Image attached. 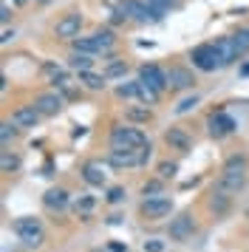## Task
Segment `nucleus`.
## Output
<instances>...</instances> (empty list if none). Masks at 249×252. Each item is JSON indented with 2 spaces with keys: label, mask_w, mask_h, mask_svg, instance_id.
<instances>
[{
  "label": "nucleus",
  "mask_w": 249,
  "mask_h": 252,
  "mask_svg": "<svg viewBox=\"0 0 249 252\" xmlns=\"http://www.w3.org/2000/svg\"><path fill=\"white\" fill-rule=\"evenodd\" d=\"M247 167H249V159L244 153H235V156H229L224 161V167H221V176H218V190H224V193H238V190H244V184H247Z\"/></svg>",
  "instance_id": "1"
},
{
  "label": "nucleus",
  "mask_w": 249,
  "mask_h": 252,
  "mask_svg": "<svg viewBox=\"0 0 249 252\" xmlns=\"http://www.w3.org/2000/svg\"><path fill=\"white\" fill-rule=\"evenodd\" d=\"M111 148L113 150H142L150 145V139L136 125H113L111 127Z\"/></svg>",
  "instance_id": "2"
},
{
  "label": "nucleus",
  "mask_w": 249,
  "mask_h": 252,
  "mask_svg": "<svg viewBox=\"0 0 249 252\" xmlns=\"http://www.w3.org/2000/svg\"><path fill=\"white\" fill-rule=\"evenodd\" d=\"M11 232H14L26 247H31V250L43 247V241H45L43 224H40L37 218H29V216L26 218H14V221H11Z\"/></svg>",
  "instance_id": "3"
},
{
  "label": "nucleus",
  "mask_w": 249,
  "mask_h": 252,
  "mask_svg": "<svg viewBox=\"0 0 249 252\" xmlns=\"http://www.w3.org/2000/svg\"><path fill=\"white\" fill-rule=\"evenodd\" d=\"M190 63H192V68L204 71V74H213V71L224 68V63H221L213 43H201V46L190 48Z\"/></svg>",
  "instance_id": "4"
},
{
  "label": "nucleus",
  "mask_w": 249,
  "mask_h": 252,
  "mask_svg": "<svg viewBox=\"0 0 249 252\" xmlns=\"http://www.w3.org/2000/svg\"><path fill=\"white\" fill-rule=\"evenodd\" d=\"M82 26H85V17H82V12H68V14H62L60 20L54 23V37L57 40H77L79 34H82Z\"/></svg>",
  "instance_id": "5"
},
{
  "label": "nucleus",
  "mask_w": 249,
  "mask_h": 252,
  "mask_svg": "<svg viewBox=\"0 0 249 252\" xmlns=\"http://www.w3.org/2000/svg\"><path fill=\"white\" fill-rule=\"evenodd\" d=\"M170 213H173V201L167 195H150V198H142V204H139V216L145 221H161Z\"/></svg>",
  "instance_id": "6"
},
{
  "label": "nucleus",
  "mask_w": 249,
  "mask_h": 252,
  "mask_svg": "<svg viewBox=\"0 0 249 252\" xmlns=\"http://www.w3.org/2000/svg\"><path fill=\"white\" fill-rule=\"evenodd\" d=\"M113 164L108 159H88L85 164H82V179H85V184H91V187H105V182H108V176H111Z\"/></svg>",
  "instance_id": "7"
},
{
  "label": "nucleus",
  "mask_w": 249,
  "mask_h": 252,
  "mask_svg": "<svg viewBox=\"0 0 249 252\" xmlns=\"http://www.w3.org/2000/svg\"><path fill=\"white\" fill-rule=\"evenodd\" d=\"M195 229H198V224H195L192 213H179L176 218H170L167 235H170V241H179V244H184V241H190L192 235H195Z\"/></svg>",
  "instance_id": "8"
},
{
  "label": "nucleus",
  "mask_w": 249,
  "mask_h": 252,
  "mask_svg": "<svg viewBox=\"0 0 249 252\" xmlns=\"http://www.w3.org/2000/svg\"><path fill=\"white\" fill-rule=\"evenodd\" d=\"M195 88V74L187 65H170L167 68V91L179 94V91H192Z\"/></svg>",
  "instance_id": "9"
},
{
  "label": "nucleus",
  "mask_w": 249,
  "mask_h": 252,
  "mask_svg": "<svg viewBox=\"0 0 249 252\" xmlns=\"http://www.w3.org/2000/svg\"><path fill=\"white\" fill-rule=\"evenodd\" d=\"M34 108L40 111L43 116H57L60 111H62V105H65V96L60 91H40V94H34Z\"/></svg>",
  "instance_id": "10"
},
{
  "label": "nucleus",
  "mask_w": 249,
  "mask_h": 252,
  "mask_svg": "<svg viewBox=\"0 0 249 252\" xmlns=\"http://www.w3.org/2000/svg\"><path fill=\"white\" fill-rule=\"evenodd\" d=\"M207 133L213 139H226L229 133H235V119L226 116L224 111H215L207 116Z\"/></svg>",
  "instance_id": "11"
},
{
  "label": "nucleus",
  "mask_w": 249,
  "mask_h": 252,
  "mask_svg": "<svg viewBox=\"0 0 249 252\" xmlns=\"http://www.w3.org/2000/svg\"><path fill=\"white\" fill-rule=\"evenodd\" d=\"M139 80L147 82V85H153L158 94L167 91V71H161L156 63H145V65H139Z\"/></svg>",
  "instance_id": "12"
},
{
  "label": "nucleus",
  "mask_w": 249,
  "mask_h": 252,
  "mask_svg": "<svg viewBox=\"0 0 249 252\" xmlns=\"http://www.w3.org/2000/svg\"><path fill=\"white\" fill-rule=\"evenodd\" d=\"M71 201V193H68L65 187H48L43 193V207L48 213H62Z\"/></svg>",
  "instance_id": "13"
},
{
  "label": "nucleus",
  "mask_w": 249,
  "mask_h": 252,
  "mask_svg": "<svg viewBox=\"0 0 249 252\" xmlns=\"http://www.w3.org/2000/svg\"><path fill=\"white\" fill-rule=\"evenodd\" d=\"M164 142L170 150H179V153H190L192 150V136L184 127H167L164 130Z\"/></svg>",
  "instance_id": "14"
},
{
  "label": "nucleus",
  "mask_w": 249,
  "mask_h": 252,
  "mask_svg": "<svg viewBox=\"0 0 249 252\" xmlns=\"http://www.w3.org/2000/svg\"><path fill=\"white\" fill-rule=\"evenodd\" d=\"M40 111L34 108V105H20V108H14L11 111V122L17 127H34L37 122H40Z\"/></svg>",
  "instance_id": "15"
},
{
  "label": "nucleus",
  "mask_w": 249,
  "mask_h": 252,
  "mask_svg": "<svg viewBox=\"0 0 249 252\" xmlns=\"http://www.w3.org/2000/svg\"><path fill=\"white\" fill-rule=\"evenodd\" d=\"M213 46H215V51H218L221 63H224V68H226V65H232L235 60H241V54H238L235 43H232V37H218Z\"/></svg>",
  "instance_id": "16"
},
{
  "label": "nucleus",
  "mask_w": 249,
  "mask_h": 252,
  "mask_svg": "<svg viewBox=\"0 0 249 252\" xmlns=\"http://www.w3.org/2000/svg\"><path fill=\"white\" fill-rule=\"evenodd\" d=\"M93 63H96V57L93 54H82V51H71L68 54V68L71 71H93Z\"/></svg>",
  "instance_id": "17"
},
{
  "label": "nucleus",
  "mask_w": 249,
  "mask_h": 252,
  "mask_svg": "<svg viewBox=\"0 0 249 252\" xmlns=\"http://www.w3.org/2000/svg\"><path fill=\"white\" fill-rule=\"evenodd\" d=\"M79 85L88 88V91H105L108 77H105V74H96V71H82V74H79Z\"/></svg>",
  "instance_id": "18"
},
{
  "label": "nucleus",
  "mask_w": 249,
  "mask_h": 252,
  "mask_svg": "<svg viewBox=\"0 0 249 252\" xmlns=\"http://www.w3.org/2000/svg\"><path fill=\"white\" fill-rule=\"evenodd\" d=\"M93 40L99 43V48H102V54H108L113 46H116V32H113L111 26H99L96 32H93Z\"/></svg>",
  "instance_id": "19"
},
{
  "label": "nucleus",
  "mask_w": 249,
  "mask_h": 252,
  "mask_svg": "<svg viewBox=\"0 0 249 252\" xmlns=\"http://www.w3.org/2000/svg\"><path fill=\"white\" fill-rule=\"evenodd\" d=\"M150 119H153V108H127V111H124V122H127V125H147V122H150Z\"/></svg>",
  "instance_id": "20"
},
{
  "label": "nucleus",
  "mask_w": 249,
  "mask_h": 252,
  "mask_svg": "<svg viewBox=\"0 0 249 252\" xmlns=\"http://www.w3.org/2000/svg\"><path fill=\"white\" fill-rule=\"evenodd\" d=\"M71 51H82V54H93V57L102 54V48H99V43L93 40V34H91V37L79 34L77 40H71Z\"/></svg>",
  "instance_id": "21"
},
{
  "label": "nucleus",
  "mask_w": 249,
  "mask_h": 252,
  "mask_svg": "<svg viewBox=\"0 0 249 252\" xmlns=\"http://www.w3.org/2000/svg\"><path fill=\"white\" fill-rule=\"evenodd\" d=\"M210 210H215V216H226L229 213V195L224 190H213L210 193Z\"/></svg>",
  "instance_id": "22"
},
{
  "label": "nucleus",
  "mask_w": 249,
  "mask_h": 252,
  "mask_svg": "<svg viewBox=\"0 0 249 252\" xmlns=\"http://www.w3.org/2000/svg\"><path fill=\"white\" fill-rule=\"evenodd\" d=\"M158 99H161V94H158L153 85H147V82L139 80V102L142 105H158Z\"/></svg>",
  "instance_id": "23"
},
{
  "label": "nucleus",
  "mask_w": 249,
  "mask_h": 252,
  "mask_svg": "<svg viewBox=\"0 0 249 252\" xmlns=\"http://www.w3.org/2000/svg\"><path fill=\"white\" fill-rule=\"evenodd\" d=\"M0 170H3V173L20 170V156H17V153H11L9 148H3V153H0Z\"/></svg>",
  "instance_id": "24"
},
{
  "label": "nucleus",
  "mask_w": 249,
  "mask_h": 252,
  "mask_svg": "<svg viewBox=\"0 0 249 252\" xmlns=\"http://www.w3.org/2000/svg\"><path fill=\"white\" fill-rule=\"evenodd\" d=\"M102 74H105L108 80H119V77L127 74V63H124V60H108V65H105Z\"/></svg>",
  "instance_id": "25"
},
{
  "label": "nucleus",
  "mask_w": 249,
  "mask_h": 252,
  "mask_svg": "<svg viewBox=\"0 0 249 252\" xmlns=\"http://www.w3.org/2000/svg\"><path fill=\"white\" fill-rule=\"evenodd\" d=\"M232 37V43H235V48H238V54L244 57V54H249V26H241L235 34H229Z\"/></svg>",
  "instance_id": "26"
},
{
  "label": "nucleus",
  "mask_w": 249,
  "mask_h": 252,
  "mask_svg": "<svg viewBox=\"0 0 249 252\" xmlns=\"http://www.w3.org/2000/svg\"><path fill=\"white\" fill-rule=\"evenodd\" d=\"M116 96H119V99H139V80L119 82V85H116Z\"/></svg>",
  "instance_id": "27"
},
{
  "label": "nucleus",
  "mask_w": 249,
  "mask_h": 252,
  "mask_svg": "<svg viewBox=\"0 0 249 252\" xmlns=\"http://www.w3.org/2000/svg\"><path fill=\"white\" fill-rule=\"evenodd\" d=\"M17 130H20V127L14 125L11 119H6V122L0 125V142H3V148H9V145H11V139L17 136Z\"/></svg>",
  "instance_id": "28"
},
{
  "label": "nucleus",
  "mask_w": 249,
  "mask_h": 252,
  "mask_svg": "<svg viewBox=\"0 0 249 252\" xmlns=\"http://www.w3.org/2000/svg\"><path fill=\"white\" fill-rule=\"evenodd\" d=\"M164 193V179H150V182L142 184V195L150 198V195H161Z\"/></svg>",
  "instance_id": "29"
},
{
  "label": "nucleus",
  "mask_w": 249,
  "mask_h": 252,
  "mask_svg": "<svg viewBox=\"0 0 249 252\" xmlns=\"http://www.w3.org/2000/svg\"><path fill=\"white\" fill-rule=\"evenodd\" d=\"M198 102H201V96H198V94H192V96H184V99L176 105V114H187V111H192V108H195Z\"/></svg>",
  "instance_id": "30"
},
{
  "label": "nucleus",
  "mask_w": 249,
  "mask_h": 252,
  "mask_svg": "<svg viewBox=\"0 0 249 252\" xmlns=\"http://www.w3.org/2000/svg\"><path fill=\"white\" fill-rule=\"evenodd\" d=\"M147 6H153L156 12L167 14L170 9H176V6H179V0H147Z\"/></svg>",
  "instance_id": "31"
},
{
  "label": "nucleus",
  "mask_w": 249,
  "mask_h": 252,
  "mask_svg": "<svg viewBox=\"0 0 249 252\" xmlns=\"http://www.w3.org/2000/svg\"><path fill=\"white\" fill-rule=\"evenodd\" d=\"M176 170H179V164H176V161H161V164H158V179H164V182H167V179L176 176Z\"/></svg>",
  "instance_id": "32"
},
{
  "label": "nucleus",
  "mask_w": 249,
  "mask_h": 252,
  "mask_svg": "<svg viewBox=\"0 0 249 252\" xmlns=\"http://www.w3.org/2000/svg\"><path fill=\"white\" fill-rule=\"evenodd\" d=\"M11 17H14V12H11L9 0H3V3H0V23H3V26H9Z\"/></svg>",
  "instance_id": "33"
},
{
  "label": "nucleus",
  "mask_w": 249,
  "mask_h": 252,
  "mask_svg": "<svg viewBox=\"0 0 249 252\" xmlns=\"http://www.w3.org/2000/svg\"><path fill=\"white\" fill-rule=\"evenodd\" d=\"M122 198H124V190H122V187H111V190H108V201H111V204H119Z\"/></svg>",
  "instance_id": "34"
},
{
  "label": "nucleus",
  "mask_w": 249,
  "mask_h": 252,
  "mask_svg": "<svg viewBox=\"0 0 249 252\" xmlns=\"http://www.w3.org/2000/svg\"><path fill=\"white\" fill-rule=\"evenodd\" d=\"M145 252H164V241H145Z\"/></svg>",
  "instance_id": "35"
},
{
  "label": "nucleus",
  "mask_w": 249,
  "mask_h": 252,
  "mask_svg": "<svg viewBox=\"0 0 249 252\" xmlns=\"http://www.w3.org/2000/svg\"><path fill=\"white\" fill-rule=\"evenodd\" d=\"M77 207H82V210H91V207H93V198H79Z\"/></svg>",
  "instance_id": "36"
},
{
  "label": "nucleus",
  "mask_w": 249,
  "mask_h": 252,
  "mask_svg": "<svg viewBox=\"0 0 249 252\" xmlns=\"http://www.w3.org/2000/svg\"><path fill=\"white\" fill-rule=\"evenodd\" d=\"M11 37H14V29H11V32H9V29H6V32H3V37H0V43H3V46H6V43H9Z\"/></svg>",
  "instance_id": "37"
},
{
  "label": "nucleus",
  "mask_w": 249,
  "mask_h": 252,
  "mask_svg": "<svg viewBox=\"0 0 249 252\" xmlns=\"http://www.w3.org/2000/svg\"><path fill=\"white\" fill-rule=\"evenodd\" d=\"M111 252H127V244H111Z\"/></svg>",
  "instance_id": "38"
},
{
  "label": "nucleus",
  "mask_w": 249,
  "mask_h": 252,
  "mask_svg": "<svg viewBox=\"0 0 249 252\" xmlns=\"http://www.w3.org/2000/svg\"><path fill=\"white\" fill-rule=\"evenodd\" d=\"M29 3H31V0H11V6H17V9H20V6H29Z\"/></svg>",
  "instance_id": "39"
},
{
  "label": "nucleus",
  "mask_w": 249,
  "mask_h": 252,
  "mask_svg": "<svg viewBox=\"0 0 249 252\" xmlns=\"http://www.w3.org/2000/svg\"><path fill=\"white\" fill-rule=\"evenodd\" d=\"M34 3H37V6H48V3H51V0H34Z\"/></svg>",
  "instance_id": "40"
}]
</instances>
